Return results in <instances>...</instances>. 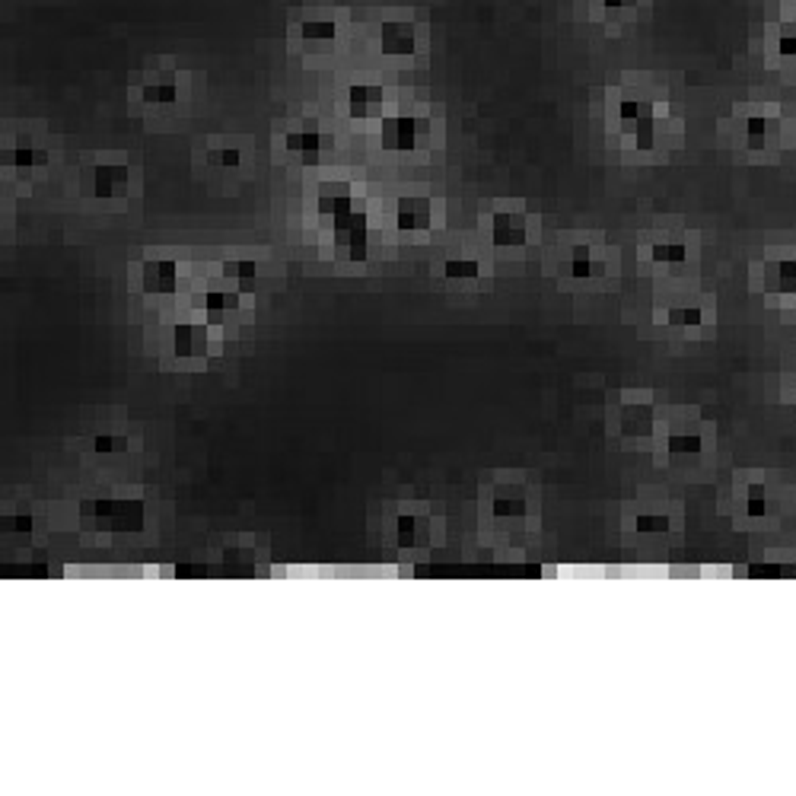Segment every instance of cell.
I'll list each match as a JSON object with an SVG mask.
<instances>
[{
	"label": "cell",
	"mask_w": 796,
	"mask_h": 796,
	"mask_svg": "<svg viewBox=\"0 0 796 796\" xmlns=\"http://www.w3.org/2000/svg\"><path fill=\"white\" fill-rule=\"evenodd\" d=\"M268 558H271L268 539L255 532L227 535L217 545V564L233 577H258L268 567Z\"/></svg>",
	"instance_id": "4"
},
{
	"label": "cell",
	"mask_w": 796,
	"mask_h": 796,
	"mask_svg": "<svg viewBox=\"0 0 796 796\" xmlns=\"http://www.w3.org/2000/svg\"><path fill=\"white\" fill-rule=\"evenodd\" d=\"M131 287L147 297H169L179 290V265L172 258H141L131 268Z\"/></svg>",
	"instance_id": "10"
},
{
	"label": "cell",
	"mask_w": 796,
	"mask_h": 796,
	"mask_svg": "<svg viewBox=\"0 0 796 796\" xmlns=\"http://www.w3.org/2000/svg\"><path fill=\"white\" fill-rule=\"evenodd\" d=\"M284 150H287L290 160H297L303 166H316L322 160V153L328 150V137H325L319 121L303 118V121H293V125L287 128Z\"/></svg>",
	"instance_id": "12"
},
{
	"label": "cell",
	"mask_w": 796,
	"mask_h": 796,
	"mask_svg": "<svg viewBox=\"0 0 796 796\" xmlns=\"http://www.w3.org/2000/svg\"><path fill=\"white\" fill-rule=\"evenodd\" d=\"M488 236L497 249H519L529 239V217L523 207L500 201L488 217Z\"/></svg>",
	"instance_id": "11"
},
{
	"label": "cell",
	"mask_w": 796,
	"mask_h": 796,
	"mask_svg": "<svg viewBox=\"0 0 796 796\" xmlns=\"http://www.w3.org/2000/svg\"><path fill=\"white\" fill-rule=\"evenodd\" d=\"M93 449L99 456H118V453H128L131 440L125 434H118V430H96V434H93Z\"/></svg>",
	"instance_id": "32"
},
{
	"label": "cell",
	"mask_w": 796,
	"mask_h": 796,
	"mask_svg": "<svg viewBox=\"0 0 796 796\" xmlns=\"http://www.w3.org/2000/svg\"><path fill=\"white\" fill-rule=\"evenodd\" d=\"M602 7L609 16H628L637 7V0H602Z\"/></svg>",
	"instance_id": "35"
},
{
	"label": "cell",
	"mask_w": 796,
	"mask_h": 796,
	"mask_svg": "<svg viewBox=\"0 0 796 796\" xmlns=\"http://www.w3.org/2000/svg\"><path fill=\"white\" fill-rule=\"evenodd\" d=\"M488 513L500 526H523L526 523V519L532 516V500L526 494L523 475H513V472L497 475V484H491Z\"/></svg>",
	"instance_id": "6"
},
{
	"label": "cell",
	"mask_w": 796,
	"mask_h": 796,
	"mask_svg": "<svg viewBox=\"0 0 796 796\" xmlns=\"http://www.w3.org/2000/svg\"><path fill=\"white\" fill-rule=\"evenodd\" d=\"M172 357H179L182 363H198L211 354V328L201 322H179L172 328Z\"/></svg>",
	"instance_id": "15"
},
{
	"label": "cell",
	"mask_w": 796,
	"mask_h": 796,
	"mask_svg": "<svg viewBox=\"0 0 796 796\" xmlns=\"http://www.w3.org/2000/svg\"><path fill=\"white\" fill-rule=\"evenodd\" d=\"M777 134H781V128H777L774 118H765V115L746 118V147L749 150H755V153L771 150L777 144Z\"/></svg>",
	"instance_id": "25"
},
{
	"label": "cell",
	"mask_w": 796,
	"mask_h": 796,
	"mask_svg": "<svg viewBox=\"0 0 796 796\" xmlns=\"http://www.w3.org/2000/svg\"><path fill=\"white\" fill-rule=\"evenodd\" d=\"M746 513L749 516H765L768 513V497H765V484L752 481L746 491Z\"/></svg>",
	"instance_id": "33"
},
{
	"label": "cell",
	"mask_w": 796,
	"mask_h": 796,
	"mask_svg": "<svg viewBox=\"0 0 796 796\" xmlns=\"http://www.w3.org/2000/svg\"><path fill=\"white\" fill-rule=\"evenodd\" d=\"M379 45H383L386 55H414V48H418V29L411 23L392 20L379 32Z\"/></svg>",
	"instance_id": "22"
},
{
	"label": "cell",
	"mask_w": 796,
	"mask_h": 796,
	"mask_svg": "<svg viewBox=\"0 0 796 796\" xmlns=\"http://www.w3.org/2000/svg\"><path fill=\"white\" fill-rule=\"evenodd\" d=\"M647 258L656 265H682L688 258V246L685 242H653L647 249Z\"/></svg>",
	"instance_id": "31"
},
{
	"label": "cell",
	"mask_w": 796,
	"mask_h": 796,
	"mask_svg": "<svg viewBox=\"0 0 796 796\" xmlns=\"http://www.w3.org/2000/svg\"><path fill=\"white\" fill-rule=\"evenodd\" d=\"M634 535H644V539H660V535H669L676 529V519H672L666 510H644L634 516L631 523Z\"/></svg>",
	"instance_id": "26"
},
{
	"label": "cell",
	"mask_w": 796,
	"mask_h": 796,
	"mask_svg": "<svg viewBox=\"0 0 796 796\" xmlns=\"http://www.w3.org/2000/svg\"><path fill=\"white\" fill-rule=\"evenodd\" d=\"M182 99V80L172 71H147L137 83V102L150 112H172Z\"/></svg>",
	"instance_id": "13"
},
{
	"label": "cell",
	"mask_w": 796,
	"mask_h": 796,
	"mask_svg": "<svg viewBox=\"0 0 796 796\" xmlns=\"http://www.w3.org/2000/svg\"><path fill=\"white\" fill-rule=\"evenodd\" d=\"M379 137L389 153H418L430 144V121L421 115H392L383 121Z\"/></svg>",
	"instance_id": "9"
},
{
	"label": "cell",
	"mask_w": 796,
	"mask_h": 796,
	"mask_svg": "<svg viewBox=\"0 0 796 796\" xmlns=\"http://www.w3.org/2000/svg\"><path fill=\"white\" fill-rule=\"evenodd\" d=\"M48 163V150L29 137H16L13 144H4V169L16 172H36Z\"/></svg>",
	"instance_id": "20"
},
{
	"label": "cell",
	"mask_w": 796,
	"mask_h": 796,
	"mask_svg": "<svg viewBox=\"0 0 796 796\" xmlns=\"http://www.w3.org/2000/svg\"><path fill=\"white\" fill-rule=\"evenodd\" d=\"M4 532H32L36 529V516H4Z\"/></svg>",
	"instance_id": "34"
},
{
	"label": "cell",
	"mask_w": 796,
	"mask_h": 796,
	"mask_svg": "<svg viewBox=\"0 0 796 796\" xmlns=\"http://www.w3.org/2000/svg\"><path fill=\"white\" fill-rule=\"evenodd\" d=\"M443 278L453 284H472L481 281V262L475 255H453L443 262Z\"/></svg>",
	"instance_id": "27"
},
{
	"label": "cell",
	"mask_w": 796,
	"mask_h": 796,
	"mask_svg": "<svg viewBox=\"0 0 796 796\" xmlns=\"http://www.w3.org/2000/svg\"><path fill=\"white\" fill-rule=\"evenodd\" d=\"M246 163H249L246 137H220V141L207 147V166L223 172V176H233V172H239Z\"/></svg>",
	"instance_id": "18"
},
{
	"label": "cell",
	"mask_w": 796,
	"mask_h": 796,
	"mask_svg": "<svg viewBox=\"0 0 796 796\" xmlns=\"http://www.w3.org/2000/svg\"><path fill=\"white\" fill-rule=\"evenodd\" d=\"M383 548L398 558L424 561L446 542V519L427 500H395L383 513Z\"/></svg>",
	"instance_id": "1"
},
{
	"label": "cell",
	"mask_w": 796,
	"mask_h": 796,
	"mask_svg": "<svg viewBox=\"0 0 796 796\" xmlns=\"http://www.w3.org/2000/svg\"><path fill=\"white\" fill-rule=\"evenodd\" d=\"M570 281H602L605 278V255L593 246H574L564 265Z\"/></svg>",
	"instance_id": "19"
},
{
	"label": "cell",
	"mask_w": 796,
	"mask_h": 796,
	"mask_svg": "<svg viewBox=\"0 0 796 796\" xmlns=\"http://www.w3.org/2000/svg\"><path fill=\"white\" fill-rule=\"evenodd\" d=\"M656 322L676 325V328H701V322H704V309L695 306V303L672 306V309H660V313H656Z\"/></svg>",
	"instance_id": "29"
},
{
	"label": "cell",
	"mask_w": 796,
	"mask_h": 796,
	"mask_svg": "<svg viewBox=\"0 0 796 796\" xmlns=\"http://www.w3.org/2000/svg\"><path fill=\"white\" fill-rule=\"evenodd\" d=\"M383 109H386V93L379 83L357 80L348 86V115L354 121H376L383 118Z\"/></svg>",
	"instance_id": "17"
},
{
	"label": "cell",
	"mask_w": 796,
	"mask_h": 796,
	"mask_svg": "<svg viewBox=\"0 0 796 796\" xmlns=\"http://www.w3.org/2000/svg\"><path fill=\"white\" fill-rule=\"evenodd\" d=\"M239 303H242L239 290H207L198 297V309L207 316V322H223L236 316Z\"/></svg>",
	"instance_id": "21"
},
{
	"label": "cell",
	"mask_w": 796,
	"mask_h": 796,
	"mask_svg": "<svg viewBox=\"0 0 796 796\" xmlns=\"http://www.w3.org/2000/svg\"><path fill=\"white\" fill-rule=\"evenodd\" d=\"M80 192L83 198L109 204L125 201L131 195V166L121 153H96L80 166Z\"/></svg>",
	"instance_id": "3"
},
{
	"label": "cell",
	"mask_w": 796,
	"mask_h": 796,
	"mask_svg": "<svg viewBox=\"0 0 796 796\" xmlns=\"http://www.w3.org/2000/svg\"><path fill=\"white\" fill-rule=\"evenodd\" d=\"M777 51L787 55V58L796 55V32L793 29H781V36H777Z\"/></svg>",
	"instance_id": "36"
},
{
	"label": "cell",
	"mask_w": 796,
	"mask_h": 796,
	"mask_svg": "<svg viewBox=\"0 0 796 796\" xmlns=\"http://www.w3.org/2000/svg\"><path fill=\"white\" fill-rule=\"evenodd\" d=\"M328 236H332V246L341 258H348V262H363L370 252V227H367V211H363V204H357L354 211L341 214L335 220L325 223Z\"/></svg>",
	"instance_id": "7"
},
{
	"label": "cell",
	"mask_w": 796,
	"mask_h": 796,
	"mask_svg": "<svg viewBox=\"0 0 796 796\" xmlns=\"http://www.w3.org/2000/svg\"><path fill=\"white\" fill-rule=\"evenodd\" d=\"M618 128L625 134V141L637 153H650L660 137V125H656V106L647 96H621L618 99Z\"/></svg>",
	"instance_id": "5"
},
{
	"label": "cell",
	"mask_w": 796,
	"mask_h": 796,
	"mask_svg": "<svg viewBox=\"0 0 796 796\" xmlns=\"http://www.w3.org/2000/svg\"><path fill=\"white\" fill-rule=\"evenodd\" d=\"M612 430L618 437H653L656 430V411L650 405L647 392H628L612 408Z\"/></svg>",
	"instance_id": "8"
},
{
	"label": "cell",
	"mask_w": 796,
	"mask_h": 796,
	"mask_svg": "<svg viewBox=\"0 0 796 796\" xmlns=\"http://www.w3.org/2000/svg\"><path fill=\"white\" fill-rule=\"evenodd\" d=\"M663 453L672 456V459H695L704 453V434L695 427H685V430H669L663 437Z\"/></svg>",
	"instance_id": "23"
},
{
	"label": "cell",
	"mask_w": 796,
	"mask_h": 796,
	"mask_svg": "<svg viewBox=\"0 0 796 796\" xmlns=\"http://www.w3.org/2000/svg\"><path fill=\"white\" fill-rule=\"evenodd\" d=\"M223 278L233 281L239 293H249L255 290V281H258V265L249 262V258H236V262L223 265Z\"/></svg>",
	"instance_id": "30"
},
{
	"label": "cell",
	"mask_w": 796,
	"mask_h": 796,
	"mask_svg": "<svg viewBox=\"0 0 796 796\" xmlns=\"http://www.w3.org/2000/svg\"><path fill=\"white\" fill-rule=\"evenodd\" d=\"M434 220H437V207L430 198L424 195H408V198H398L395 204V230L408 236V239H418V236H427L434 230Z\"/></svg>",
	"instance_id": "14"
},
{
	"label": "cell",
	"mask_w": 796,
	"mask_h": 796,
	"mask_svg": "<svg viewBox=\"0 0 796 796\" xmlns=\"http://www.w3.org/2000/svg\"><path fill=\"white\" fill-rule=\"evenodd\" d=\"M147 510L134 497H90L80 504V529L86 535H137L144 532Z\"/></svg>",
	"instance_id": "2"
},
{
	"label": "cell",
	"mask_w": 796,
	"mask_h": 796,
	"mask_svg": "<svg viewBox=\"0 0 796 796\" xmlns=\"http://www.w3.org/2000/svg\"><path fill=\"white\" fill-rule=\"evenodd\" d=\"M300 36L309 45H332L338 39V23L332 16H309L300 23Z\"/></svg>",
	"instance_id": "28"
},
{
	"label": "cell",
	"mask_w": 796,
	"mask_h": 796,
	"mask_svg": "<svg viewBox=\"0 0 796 796\" xmlns=\"http://www.w3.org/2000/svg\"><path fill=\"white\" fill-rule=\"evenodd\" d=\"M357 204H363L354 192V185L351 182H322L319 185V192H316V211H319V220L328 223V220H335L341 214H348L354 211Z\"/></svg>",
	"instance_id": "16"
},
{
	"label": "cell",
	"mask_w": 796,
	"mask_h": 796,
	"mask_svg": "<svg viewBox=\"0 0 796 796\" xmlns=\"http://www.w3.org/2000/svg\"><path fill=\"white\" fill-rule=\"evenodd\" d=\"M765 290L784 297V293H796V262L793 258H768L765 265Z\"/></svg>",
	"instance_id": "24"
}]
</instances>
